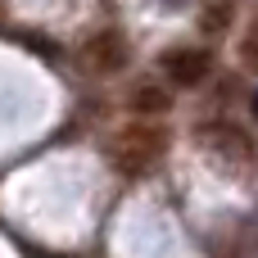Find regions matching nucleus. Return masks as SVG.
<instances>
[{
  "label": "nucleus",
  "mask_w": 258,
  "mask_h": 258,
  "mask_svg": "<svg viewBox=\"0 0 258 258\" xmlns=\"http://www.w3.org/2000/svg\"><path fill=\"white\" fill-rule=\"evenodd\" d=\"M163 73H168V82H177V86H195V82H204L209 77V54L204 50H172V54H163Z\"/></svg>",
  "instance_id": "nucleus-3"
},
{
  "label": "nucleus",
  "mask_w": 258,
  "mask_h": 258,
  "mask_svg": "<svg viewBox=\"0 0 258 258\" xmlns=\"http://www.w3.org/2000/svg\"><path fill=\"white\" fill-rule=\"evenodd\" d=\"M159 154H163V132L159 127H150V122H136V127H122L118 136H113V145H109V159H113V168L118 172H145V168H154L159 163Z\"/></svg>",
  "instance_id": "nucleus-1"
},
{
  "label": "nucleus",
  "mask_w": 258,
  "mask_h": 258,
  "mask_svg": "<svg viewBox=\"0 0 258 258\" xmlns=\"http://www.w3.org/2000/svg\"><path fill=\"white\" fill-rule=\"evenodd\" d=\"M254 118H258V95H254Z\"/></svg>",
  "instance_id": "nucleus-7"
},
{
  "label": "nucleus",
  "mask_w": 258,
  "mask_h": 258,
  "mask_svg": "<svg viewBox=\"0 0 258 258\" xmlns=\"http://www.w3.org/2000/svg\"><path fill=\"white\" fill-rule=\"evenodd\" d=\"M82 59H86V68H95V73H118L122 59H127V45H122L118 32H100L95 41H86Z\"/></svg>",
  "instance_id": "nucleus-4"
},
{
  "label": "nucleus",
  "mask_w": 258,
  "mask_h": 258,
  "mask_svg": "<svg viewBox=\"0 0 258 258\" xmlns=\"http://www.w3.org/2000/svg\"><path fill=\"white\" fill-rule=\"evenodd\" d=\"M240 59H245V68H258V27L249 32V41L240 45Z\"/></svg>",
  "instance_id": "nucleus-6"
},
{
  "label": "nucleus",
  "mask_w": 258,
  "mask_h": 258,
  "mask_svg": "<svg viewBox=\"0 0 258 258\" xmlns=\"http://www.w3.org/2000/svg\"><path fill=\"white\" fill-rule=\"evenodd\" d=\"M132 109H141V113H159V109H168V91H159V86H141V91L132 95Z\"/></svg>",
  "instance_id": "nucleus-5"
},
{
  "label": "nucleus",
  "mask_w": 258,
  "mask_h": 258,
  "mask_svg": "<svg viewBox=\"0 0 258 258\" xmlns=\"http://www.w3.org/2000/svg\"><path fill=\"white\" fill-rule=\"evenodd\" d=\"M200 141H204V145H213V150H222V154H227V163H254V141H249L240 127L213 122V127H204V132H200Z\"/></svg>",
  "instance_id": "nucleus-2"
}]
</instances>
